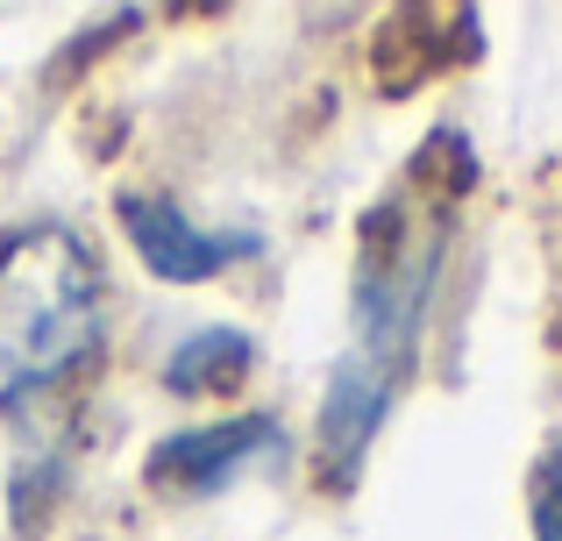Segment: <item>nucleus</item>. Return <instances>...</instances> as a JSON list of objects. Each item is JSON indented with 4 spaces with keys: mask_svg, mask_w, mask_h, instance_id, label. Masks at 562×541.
<instances>
[{
    "mask_svg": "<svg viewBox=\"0 0 562 541\" xmlns=\"http://www.w3.org/2000/svg\"><path fill=\"white\" fill-rule=\"evenodd\" d=\"M435 257L441 243H413V250H392V264H371L357 285V335H349L342 363L328 377V399H321V463H328L335 485L357 477L363 449L398 399L427 292H435Z\"/></svg>",
    "mask_w": 562,
    "mask_h": 541,
    "instance_id": "obj_1",
    "label": "nucleus"
},
{
    "mask_svg": "<svg viewBox=\"0 0 562 541\" xmlns=\"http://www.w3.org/2000/svg\"><path fill=\"white\" fill-rule=\"evenodd\" d=\"M36 264H14L0 285V363H8V392H36L65 377L79 357L100 349V300L93 271L65 236H29Z\"/></svg>",
    "mask_w": 562,
    "mask_h": 541,
    "instance_id": "obj_2",
    "label": "nucleus"
},
{
    "mask_svg": "<svg viewBox=\"0 0 562 541\" xmlns=\"http://www.w3.org/2000/svg\"><path fill=\"white\" fill-rule=\"evenodd\" d=\"M122 207V228L128 243L143 250V264L157 278H171V285H192V278H214L228 271L235 257H257L263 236H249V228H228V236H214V228H192L171 200H143V193H122L114 200Z\"/></svg>",
    "mask_w": 562,
    "mask_h": 541,
    "instance_id": "obj_3",
    "label": "nucleus"
},
{
    "mask_svg": "<svg viewBox=\"0 0 562 541\" xmlns=\"http://www.w3.org/2000/svg\"><path fill=\"white\" fill-rule=\"evenodd\" d=\"M271 449H278V420L243 414V420H221V428L165 435V442L150 449V477L157 485H186V492H221L243 463L271 457Z\"/></svg>",
    "mask_w": 562,
    "mask_h": 541,
    "instance_id": "obj_4",
    "label": "nucleus"
},
{
    "mask_svg": "<svg viewBox=\"0 0 562 541\" xmlns=\"http://www.w3.org/2000/svg\"><path fill=\"white\" fill-rule=\"evenodd\" d=\"M249 335H235V328H200V335H186L179 349H171V363H165V385L171 392H214V385H235V377L249 371Z\"/></svg>",
    "mask_w": 562,
    "mask_h": 541,
    "instance_id": "obj_5",
    "label": "nucleus"
},
{
    "mask_svg": "<svg viewBox=\"0 0 562 541\" xmlns=\"http://www.w3.org/2000/svg\"><path fill=\"white\" fill-rule=\"evenodd\" d=\"M535 534L562 541V442L549 449V463H541V477H535Z\"/></svg>",
    "mask_w": 562,
    "mask_h": 541,
    "instance_id": "obj_6",
    "label": "nucleus"
}]
</instances>
